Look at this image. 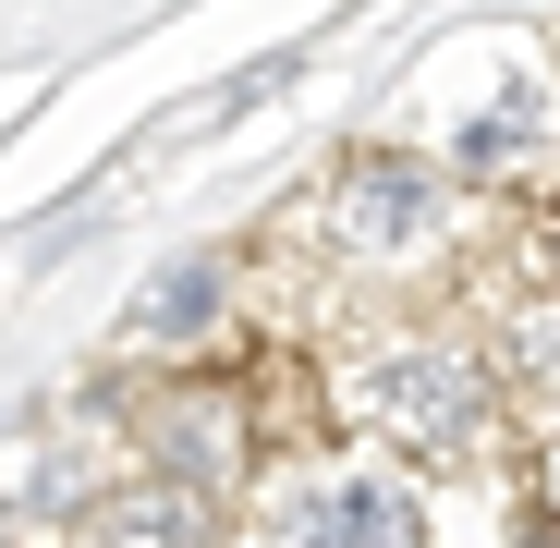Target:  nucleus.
Here are the masks:
<instances>
[{
	"instance_id": "1",
	"label": "nucleus",
	"mask_w": 560,
	"mask_h": 548,
	"mask_svg": "<svg viewBox=\"0 0 560 548\" xmlns=\"http://www.w3.org/2000/svg\"><path fill=\"white\" fill-rule=\"evenodd\" d=\"M365 415H390V427L427 439V451H463V439L488 427V378H476L451 341H402V353L365 365Z\"/></svg>"
},
{
	"instance_id": "2",
	"label": "nucleus",
	"mask_w": 560,
	"mask_h": 548,
	"mask_svg": "<svg viewBox=\"0 0 560 548\" xmlns=\"http://www.w3.org/2000/svg\"><path fill=\"white\" fill-rule=\"evenodd\" d=\"M427 220H439V171H427V159H353L341 196H329V232H341L353 256H390V244H415Z\"/></svg>"
},
{
	"instance_id": "3",
	"label": "nucleus",
	"mask_w": 560,
	"mask_h": 548,
	"mask_svg": "<svg viewBox=\"0 0 560 548\" xmlns=\"http://www.w3.org/2000/svg\"><path fill=\"white\" fill-rule=\"evenodd\" d=\"M280 524H293V536H415V500L378 488V476H329V488H305Z\"/></svg>"
},
{
	"instance_id": "4",
	"label": "nucleus",
	"mask_w": 560,
	"mask_h": 548,
	"mask_svg": "<svg viewBox=\"0 0 560 548\" xmlns=\"http://www.w3.org/2000/svg\"><path fill=\"white\" fill-rule=\"evenodd\" d=\"M208 305H220L208 268H171V281L147 293V341H196V329H208Z\"/></svg>"
},
{
	"instance_id": "5",
	"label": "nucleus",
	"mask_w": 560,
	"mask_h": 548,
	"mask_svg": "<svg viewBox=\"0 0 560 548\" xmlns=\"http://www.w3.org/2000/svg\"><path fill=\"white\" fill-rule=\"evenodd\" d=\"M524 135H536V85H512V98H500L476 135H463V171H512V159H524Z\"/></svg>"
},
{
	"instance_id": "6",
	"label": "nucleus",
	"mask_w": 560,
	"mask_h": 548,
	"mask_svg": "<svg viewBox=\"0 0 560 548\" xmlns=\"http://www.w3.org/2000/svg\"><path fill=\"white\" fill-rule=\"evenodd\" d=\"M110 536H196V500H122Z\"/></svg>"
}]
</instances>
